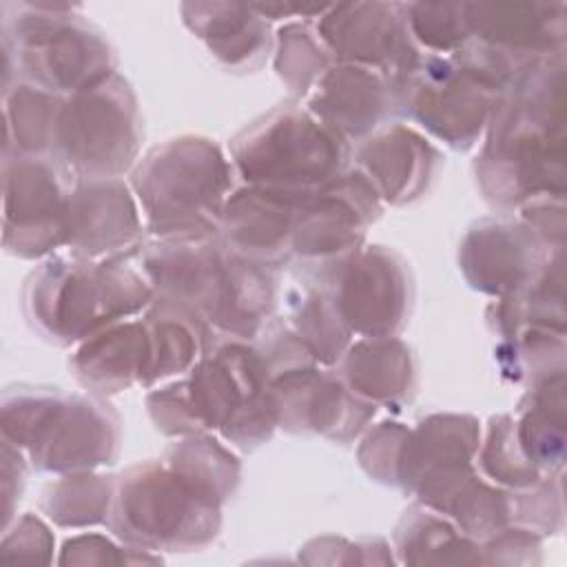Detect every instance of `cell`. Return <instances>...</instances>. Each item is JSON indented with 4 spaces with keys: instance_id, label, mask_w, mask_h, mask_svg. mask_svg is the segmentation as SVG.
<instances>
[{
    "instance_id": "1",
    "label": "cell",
    "mask_w": 567,
    "mask_h": 567,
    "mask_svg": "<svg viewBox=\"0 0 567 567\" xmlns=\"http://www.w3.org/2000/svg\"><path fill=\"white\" fill-rule=\"evenodd\" d=\"M474 175L485 202L501 210L563 199L565 53L536 64L498 97Z\"/></svg>"
},
{
    "instance_id": "2",
    "label": "cell",
    "mask_w": 567,
    "mask_h": 567,
    "mask_svg": "<svg viewBox=\"0 0 567 567\" xmlns=\"http://www.w3.org/2000/svg\"><path fill=\"white\" fill-rule=\"evenodd\" d=\"M140 264L155 299L204 319L215 332L252 341L277 303V266L246 259L219 237L142 246Z\"/></svg>"
},
{
    "instance_id": "3",
    "label": "cell",
    "mask_w": 567,
    "mask_h": 567,
    "mask_svg": "<svg viewBox=\"0 0 567 567\" xmlns=\"http://www.w3.org/2000/svg\"><path fill=\"white\" fill-rule=\"evenodd\" d=\"M153 301L148 279L126 259L95 261L71 252L44 257L22 288L29 326L55 346H78Z\"/></svg>"
},
{
    "instance_id": "4",
    "label": "cell",
    "mask_w": 567,
    "mask_h": 567,
    "mask_svg": "<svg viewBox=\"0 0 567 567\" xmlns=\"http://www.w3.org/2000/svg\"><path fill=\"white\" fill-rule=\"evenodd\" d=\"M233 164L208 137L179 135L153 146L131 171L144 230L159 241H199L219 235L233 190Z\"/></svg>"
},
{
    "instance_id": "5",
    "label": "cell",
    "mask_w": 567,
    "mask_h": 567,
    "mask_svg": "<svg viewBox=\"0 0 567 567\" xmlns=\"http://www.w3.org/2000/svg\"><path fill=\"white\" fill-rule=\"evenodd\" d=\"M2 441L47 474L93 472L120 454L122 421L97 394L16 385L2 394Z\"/></svg>"
},
{
    "instance_id": "6",
    "label": "cell",
    "mask_w": 567,
    "mask_h": 567,
    "mask_svg": "<svg viewBox=\"0 0 567 567\" xmlns=\"http://www.w3.org/2000/svg\"><path fill=\"white\" fill-rule=\"evenodd\" d=\"M2 13L4 58L24 82L69 97L117 73L115 49L78 4L7 2Z\"/></svg>"
},
{
    "instance_id": "7",
    "label": "cell",
    "mask_w": 567,
    "mask_h": 567,
    "mask_svg": "<svg viewBox=\"0 0 567 567\" xmlns=\"http://www.w3.org/2000/svg\"><path fill=\"white\" fill-rule=\"evenodd\" d=\"M228 155L244 184L317 193L350 168L352 151L306 106L279 104L235 133Z\"/></svg>"
},
{
    "instance_id": "8",
    "label": "cell",
    "mask_w": 567,
    "mask_h": 567,
    "mask_svg": "<svg viewBox=\"0 0 567 567\" xmlns=\"http://www.w3.org/2000/svg\"><path fill=\"white\" fill-rule=\"evenodd\" d=\"M111 534L146 551H197L221 529V505L159 461H144L115 476L106 518Z\"/></svg>"
},
{
    "instance_id": "9",
    "label": "cell",
    "mask_w": 567,
    "mask_h": 567,
    "mask_svg": "<svg viewBox=\"0 0 567 567\" xmlns=\"http://www.w3.org/2000/svg\"><path fill=\"white\" fill-rule=\"evenodd\" d=\"M144 126L135 91L120 75L64 97L51 157L73 179H111L140 162Z\"/></svg>"
},
{
    "instance_id": "10",
    "label": "cell",
    "mask_w": 567,
    "mask_h": 567,
    "mask_svg": "<svg viewBox=\"0 0 567 567\" xmlns=\"http://www.w3.org/2000/svg\"><path fill=\"white\" fill-rule=\"evenodd\" d=\"M270 379L266 359L250 341L215 343L186 377L199 427L239 450L270 441L277 427Z\"/></svg>"
},
{
    "instance_id": "11",
    "label": "cell",
    "mask_w": 567,
    "mask_h": 567,
    "mask_svg": "<svg viewBox=\"0 0 567 567\" xmlns=\"http://www.w3.org/2000/svg\"><path fill=\"white\" fill-rule=\"evenodd\" d=\"M396 109L454 151L483 137L503 91L456 55L421 53L394 82Z\"/></svg>"
},
{
    "instance_id": "12",
    "label": "cell",
    "mask_w": 567,
    "mask_h": 567,
    "mask_svg": "<svg viewBox=\"0 0 567 567\" xmlns=\"http://www.w3.org/2000/svg\"><path fill=\"white\" fill-rule=\"evenodd\" d=\"M2 159V241L7 252L40 259L64 248L73 177L51 155Z\"/></svg>"
},
{
    "instance_id": "13",
    "label": "cell",
    "mask_w": 567,
    "mask_h": 567,
    "mask_svg": "<svg viewBox=\"0 0 567 567\" xmlns=\"http://www.w3.org/2000/svg\"><path fill=\"white\" fill-rule=\"evenodd\" d=\"M383 204L359 168H348L326 188L303 197L290 239V257L319 281L352 257L379 219Z\"/></svg>"
},
{
    "instance_id": "14",
    "label": "cell",
    "mask_w": 567,
    "mask_h": 567,
    "mask_svg": "<svg viewBox=\"0 0 567 567\" xmlns=\"http://www.w3.org/2000/svg\"><path fill=\"white\" fill-rule=\"evenodd\" d=\"M341 319L363 339L396 337L410 315L412 275L408 261L385 246H361L319 281Z\"/></svg>"
},
{
    "instance_id": "15",
    "label": "cell",
    "mask_w": 567,
    "mask_h": 567,
    "mask_svg": "<svg viewBox=\"0 0 567 567\" xmlns=\"http://www.w3.org/2000/svg\"><path fill=\"white\" fill-rule=\"evenodd\" d=\"M334 62L374 69L392 82L423 53L405 22V2H337L315 20Z\"/></svg>"
},
{
    "instance_id": "16",
    "label": "cell",
    "mask_w": 567,
    "mask_h": 567,
    "mask_svg": "<svg viewBox=\"0 0 567 567\" xmlns=\"http://www.w3.org/2000/svg\"><path fill=\"white\" fill-rule=\"evenodd\" d=\"M470 42L487 49L520 80L565 53V2H465Z\"/></svg>"
},
{
    "instance_id": "17",
    "label": "cell",
    "mask_w": 567,
    "mask_h": 567,
    "mask_svg": "<svg viewBox=\"0 0 567 567\" xmlns=\"http://www.w3.org/2000/svg\"><path fill=\"white\" fill-rule=\"evenodd\" d=\"M277 427L350 443L374 419L377 405L357 396L339 374L315 365L292 368L270 379Z\"/></svg>"
},
{
    "instance_id": "18",
    "label": "cell",
    "mask_w": 567,
    "mask_h": 567,
    "mask_svg": "<svg viewBox=\"0 0 567 567\" xmlns=\"http://www.w3.org/2000/svg\"><path fill=\"white\" fill-rule=\"evenodd\" d=\"M144 221L126 182L73 179L64 250L84 259H126L142 250Z\"/></svg>"
},
{
    "instance_id": "19",
    "label": "cell",
    "mask_w": 567,
    "mask_h": 567,
    "mask_svg": "<svg viewBox=\"0 0 567 567\" xmlns=\"http://www.w3.org/2000/svg\"><path fill=\"white\" fill-rule=\"evenodd\" d=\"M554 252L520 219L485 217L461 239L458 268L474 290L501 299L525 288Z\"/></svg>"
},
{
    "instance_id": "20",
    "label": "cell",
    "mask_w": 567,
    "mask_h": 567,
    "mask_svg": "<svg viewBox=\"0 0 567 567\" xmlns=\"http://www.w3.org/2000/svg\"><path fill=\"white\" fill-rule=\"evenodd\" d=\"M310 193L241 184L233 188L219 219V241L233 252L279 266L290 259V239L299 206Z\"/></svg>"
},
{
    "instance_id": "21",
    "label": "cell",
    "mask_w": 567,
    "mask_h": 567,
    "mask_svg": "<svg viewBox=\"0 0 567 567\" xmlns=\"http://www.w3.org/2000/svg\"><path fill=\"white\" fill-rule=\"evenodd\" d=\"M306 109L348 142H363L399 113L396 93L383 73L334 62L306 97Z\"/></svg>"
},
{
    "instance_id": "22",
    "label": "cell",
    "mask_w": 567,
    "mask_h": 567,
    "mask_svg": "<svg viewBox=\"0 0 567 567\" xmlns=\"http://www.w3.org/2000/svg\"><path fill=\"white\" fill-rule=\"evenodd\" d=\"M441 166L439 151L414 128L390 122L354 151L359 168L374 186L381 204L403 206L427 193Z\"/></svg>"
},
{
    "instance_id": "23",
    "label": "cell",
    "mask_w": 567,
    "mask_h": 567,
    "mask_svg": "<svg viewBox=\"0 0 567 567\" xmlns=\"http://www.w3.org/2000/svg\"><path fill=\"white\" fill-rule=\"evenodd\" d=\"M412 496H416V503L450 518L465 536L478 543L512 525L514 516V492L489 483L476 472L474 463L425 478Z\"/></svg>"
},
{
    "instance_id": "24",
    "label": "cell",
    "mask_w": 567,
    "mask_h": 567,
    "mask_svg": "<svg viewBox=\"0 0 567 567\" xmlns=\"http://www.w3.org/2000/svg\"><path fill=\"white\" fill-rule=\"evenodd\" d=\"M179 11L184 24L228 71H257L272 49L270 22L252 4L184 2Z\"/></svg>"
},
{
    "instance_id": "25",
    "label": "cell",
    "mask_w": 567,
    "mask_h": 567,
    "mask_svg": "<svg viewBox=\"0 0 567 567\" xmlns=\"http://www.w3.org/2000/svg\"><path fill=\"white\" fill-rule=\"evenodd\" d=\"M148 365L144 321H117L78 343L69 359L75 381L91 394L111 396L142 385Z\"/></svg>"
},
{
    "instance_id": "26",
    "label": "cell",
    "mask_w": 567,
    "mask_h": 567,
    "mask_svg": "<svg viewBox=\"0 0 567 567\" xmlns=\"http://www.w3.org/2000/svg\"><path fill=\"white\" fill-rule=\"evenodd\" d=\"M481 427L472 414L439 412L408 427L396 465V487L412 494L416 485L447 467L474 463Z\"/></svg>"
},
{
    "instance_id": "27",
    "label": "cell",
    "mask_w": 567,
    "mask_h": 567,
    "mask_svg": "<svg viewBox=\"0 0 567 567\" xmlns=\"http://www.w3.org/2000/svg\"><path fill=\"white\" fill-rule=\"evenodd\" d=\"M341 381L374 405L399 408L416 392V361L401 339H359L339 359Z\"/></svg>"
},
{
    "instance_id": "28",
    "label": "cell",
    "mask_w": 567,
    "mask_h": 567,
    "mask_svg": "<svg viewBox=\"0 0 567 567\" xmlns=\"http://www.w3.org/2000/svg\"><path fill=\"white\" fill-rule=\"evenodd\" d=\"M148 334V365L142 385L168 381L193 365L215 346V330L197 315L155 299L142 317Z\"/></svg>"
},
{
    "instance_id": "29",
    "label": "cell",
    "mask_w": 567,
    "mask_h": 567,
    "mask_svg": "<svg viewBox=\"0 0 567 567\" xmlns=\"http://www.w3.org/2000/svg\"><path fill=\"white\" fill-rule=\"evenodd\" d=\"M565 370H558L532 381L512 414L525 456L545 476L560 474L565 465Z\"/></svg>"
},
{
    "instance_id": "30",
    "label": "cell",
    "mask_w": 567,
    "mask_h": 567,
    "mask_svg": "<svg viewBox=\"0 0 567 567\" xmlns=\"http://www.w3.org/2000/svg\"><path fill=\"white\" fill-rule=\"evenodd\" d=\"M399 563L410 565H472L483 563L481 543L465 536L443 514L414 503L394 529Z\"/></svg>"
},
{
    "instance_id": "31",
    "label": "cell",
    "mask_w": 567,
    "mask_h": 567,
    "mask_svg": "<svg viewBox=\"0 0 567 567\" xmlns=\"http://www.w3.org/2000/svg\"><path fill=\"white\" fill-rule=\"evenodd\" d=\"M64 97L31 82H16L4 89V153L51 155L58 115Z\"/></svg>"
},
{
    "instance_id": "32",
    "label": "cell",
    "mask_w": 567,
    "mask_h": 567,
    "mask_svg": "<svg viewBox=\"0 0 567 567\" xmlns=\"http://www.w3.org/2000/svg\"><path fill=\"white\" fill-rule=\"evenodd\" d=\"M162 461L219 505H224L239 485L241 467L237 456L208 432L182 436L164 452Z\"/></svg>"
},
{
    "instance_id": "33",
    "label": "cell",
    "mask_w": 567,
    "mask_h": 567,
    "mask_svg": "<svg viewBox=\"0 0 567 567\" xmlns=\"http://www.w3.org/2000/svg\"><path fill=\"white\" fill-rule=\"evenodd\" d=\"M288 306V328L303 341L315 363H339L350 346L352 330L341 319L330 292L323 286H306L290 292Z\"/></svg>"
},
{
    "instance_id": "34",
    "label": "cell",
    "mask_w": 567,
    "mask_h": 567,
    "mask_svg": "<svg viewBox=\"0 0 567 567\" xmlns=\"http://www.w3.org/2000/svg\"><path fill=\"white\" fill-rule=\"evenodd\" d=\"M115 492V476L95 472L62 474L42 489L40 507L60 527L106 523Z\"/></svg>"
},
{
    "instance_id": "35",
    "label": "cell",
    "mask_w": 567,
    "mask_h": 567,
    "mask_svg": "<svg viewBox=\"0 0 567 567\" xmlns=\"http://www.w3.org/2000/svg\"><path fill=\"white\" fill-rule=\"evenodd\" d=\"M272 66L292 97L306 100L321 75L334 64L330 51L319 38L315 22L284 24L272 44Z\"/></svg>"
},
{
    "instance_id": "36",
    "label": "cell",
    "mask_w": 567,
    "mask_h": 567,
    "mask_svg": "<svg viewBox=\"0 0 567 567\" xmlns=\"http://www.w3.org/2000/svg\"><path fill=\"white\" fill-rule=\"evenodd\" d=\"M474 458L483 476L503 489L520 492L545 478V474L525 456L512 414H496L489 419Z\"/></svg>"
},
{
    "instance_id": "37",
    "label": "cell",
    "mask_w": 567,
    "mask_h": 567,
    "mask_svg": "<svg viewBox=\"0 0 567 567\" xmlns=\"http://www.w3.org/2000/svg\"><path fill=\"white\" fill-rule=\"evenodd\" d=\"M405 22L423 53L454 55L470 42L465 2H408Z\"/></svg>"
},
{
    "instance_id": "38",
    "label": "cell",
    "mask_w": 567,
    "mask_h": 567,
    "mask_svg": "<svg viewBox=\"0 0 567 567\" xmlns=\"http://www.w3.org/2000/svg\"><path fill=\"white\" fill-rule=\"evenodd\" d=\"M512 523L523 525L538 536L563 527V483L560 474L545 476L536 485L514 492Z\"/></svg>"
},
{
    "instance_id": "39",
    "label": "cell",
    "mask_w": 567,
    "mask_h": 567,
    "mask_svg": "<svg viewBox=\"0 0 567 567\" xmlns=\"http://www.w3.org/2000/svg\"><path fill=\"white\" fill-rule=\"evenodd\" d=\"M405 434L408 425L390 419L368 430L357 450V458L361 470L372 481L383 485H396V465Z\"/></svg>"
},
{
    "instance_id": "40",
    "label": "cell",
    "mask_w": 567,
    "mask_h": 567,
    "mask_svg": "<svg viewBox=\"0 0 567 567\" xmlns=\"http://www.w3.org/2000/svg\"><path fill=\"white\" fill-rule=\"evenodd\" d=\"M146 408L155 427L166 436H190L204 432L193 412L186 379L166 383L146 396Z\"/></svg>"
},
{
    "instance_id": "41",
    "label": "cell",
    "mask_w": 567,
    "mask_h": 567,
    "mask_svg": "<svg viewBox=\"0 0 567 567\" xmlns=\"http://www.w3.org/2000/svg\"><path fill=\"white\" fill-rule=\"evenodd\" d=\"M62 565H135V563H159L146 549L120 547L111 538L100 534H82L69 538L58 558Z\"/></svg>"
},
{
    "instance_id": "42",
    "label": "cell",
    "mask_w": 567,
    "mask_h": 567,
    "mask_svg": "<svg viewBox=\"0 0 567 567\" xmlns=\"http://www.w3.org/2000/svg\"><path fill=\"white\" fill-rule=\"evenodd\" d=\"M51 529L33 514H24L16 525L4 529L0 545V560L4 563H49L53 551Z\"/></svg>"
},
{
    "instance_id": "43",
    "label": "cell",
    "mask_w": 567,
    "mask_h": 567,
    "mask_svg": "<svg viewBox=\"0 0 567 567\" xmlns=\"http://www.w3.org/2000/svg\"><path fill=\"white\" fill-rule=\"evenodd\" d=\"M483 563L523 565L540 560V536L523 525H507L494 536L481 540Z\"/></svg>"
},
{
    "instance_id": "44",
    "label": "cell",
    "mask_w": 567,
    "mask_h": 567,
    "mask_svg": "<svg viewBox=\"0 0 567 567\" xmlns=\"http://www.w3.org/2000/svg\"><path fill=\"white\" fill-rule=\"evenodd\" d=\"M518 219L549 248L563 250L565 244V202L538 199L518 210Z\"/></svg>"
},
{
    "instance_id": "45",
    "label": "cell",
    "mask_w": 567,
    "mask_h": 567,
    "mask_svg": "<svg viewBox=\"0 0 567 567\" xmlns=\"http://www.w3.org/2000/svg\"><path fill=\"white\" fill-rule=\"evenodd\" d=\"M24 454L20 450H16L13 445H9L7 441H2V512H4V527H9L11 520V509H13V498L20 501L22 494V485H24V476L18 478L20 474H24Z\"/></svg>"
}]
</instances>
